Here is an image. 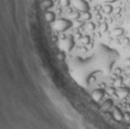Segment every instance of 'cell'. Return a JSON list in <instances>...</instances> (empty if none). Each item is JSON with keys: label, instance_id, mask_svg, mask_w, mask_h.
Returning <instances> with one entry per match:
<instances>
[{"label": "cell", "instance_id": "6da1fadb", "mask_svg": "<svg viewBox=\"0 0 130 129\" xmlns=\"http://www.w3.org/2000/svg\"><path fill=\"white\" fill-rule=\"evenodd\" d=\"M105 2H107V3H114V2H116L117 0H104Z\"/></svg>", "mask_w": 130, "mask_h": 129}]
</instances>
